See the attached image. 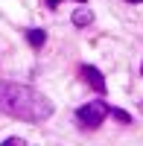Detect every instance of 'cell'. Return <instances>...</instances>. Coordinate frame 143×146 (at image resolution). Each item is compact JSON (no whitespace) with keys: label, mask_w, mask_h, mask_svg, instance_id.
Returning a JSON list of instances; mask_svg holds the SVG:
<instances>
[{"label":"cell","mask_w":143,"mask_h":146,"mask_svg":"<svg viewBox=\"0 0 143 146\" xmlns=\"http://www.w3.org/2000/svg\"><path fill=\"white\" fill-rule=\"evenodd\" d=\"M0 114L23 123H44L47 117H53V102L32 85L0 82Z\"/></svg>","instance_id":"1"},{"label":"cell","mask_w":143,"mask_h":146,"mask_svg":"<svg viewBox=\"0 0 143 146\" xmlns=\"http://www.w3.org/2000/svg\"><path fill=\"white\" fill-rule=\"evenodd\" d=\"M108 114H111L114 120H120V123H132V114L123 111V108H108Z\"/></svg>","instance_id":"6"},{"label":"cell","mask_w":143,"mask_h":146,"mask_svg":"<svg viewBox=\"0 0 143 146\" xmlns=\"http://www.w3.org/2000/svg\"><path fill=\"white\" fill-rule=\"evenodd\" d=\"M88 23H93V12H91L85 3H82V6L73 12V27H79V29H82V27H88Z\"/></svg>","instance_id":"4"},{"label":"cell","mask_w":143,"mask_h":146,"mask_svg":"<svg viewBox=\"0 0 143 146\" xmlns=\"http://www.w3.org/2000/svg\"><path fill=\"white\" fill-rule=\"evenodd\" d=\"M126 3H143V0H126Z\"/></svg>","instance_id":"9"},{"label":"cell","mask_w":143,"mask_h":146,"mask_svg":"<svg viewBox=\"0 0 143 146\" xmlns=\"http://www.w3.org/2000/svg\"><path fill=\"white\" fill-rule=\"evenodd\" d=\"M105 117H108V105H105L102 100H93V102L82 105L76 111V120L82 123V129H99Z\"/></svg>","instance_id":"2"},{"label":"cell","mask_w":143,"mask_h":146,"mask_svg":"<svg viewBox=\"0 0 143 146\" xmlns=\"http://www.w3.org/2000/svg\"><path fill=\"white\" fill-rule=\"evenodd\" d=\"M79 73H82V79H85V82H88L97 94H105V79H102V73L93 67V64H82V67H79Z\"/></svg>","instance_id":"3"},{"label":"cell","mask_w":143,"mask_h":146,"mask_svg":"<svg viewBox=\"0 0 143 146\" xmlns=\"http://www.w3.org/2000/svg\"><path fill=\"white\" fill-rule=\"evenodd\" d=\"M26 38H29V44L35 47V50H38V47L47 41V32H44V29H38V27H32V29H26Z\"/></svg>","instance_id":"5"},{"label":"cell","mask_w":143,"mask_h":146,"mask_svg":"<svg viewBox=\"0 0 143 146\" xmlns=\"http://www.w3.org/2000/svg\"><path fill=\"white\" fill-rule=\"evenodd\" d=\"M140 76H143V64H140Z\"/></svg>","instance_id":"10"},{"label":"cell","mask_w":143,"mask_h":146,"mask_svg":"<svg viewBox=\"0 0 143 146\" xmlns=\"http://www.w3.org/2000/svg\"><path fill=\"white\" fill-rule=\"evenodd\" d=\"M58 3H62V0H47V6H50V9H56ZM79 3H88V0H79Z\"/></svg>","instance_id":"8"},{"label":"cell","mask_w":143,"mask_h":146,"mask_svg":"<svg viewBox=\"0 0 143 146\" xmlns=\"http://www.w3.org/2000/svg\"><path fill=\"white\" fill-rule=\"evenodd\" d=\"M21 143H23L21 137H6V146H21Z\"/></svg>","instance_id":"7"}]
</instances>
